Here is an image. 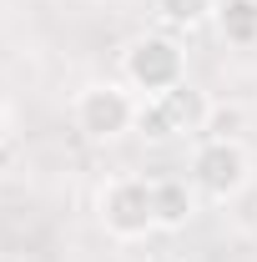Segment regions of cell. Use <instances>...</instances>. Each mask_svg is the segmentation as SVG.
Listing matches in <instances>:
<instances>
[{"mask_svg":"<svg viewBox=\"0 0 257 262\" xmlns=\"http://www.w3.org/2000/svg\"><path fill=\"white\" fill-rule=\"evenodd\" d=\"M101 227L116 242H136L146 232H157V202H152V182L146 177H116L101 187Z\"/></svg>","mask_w":257,"mask_h":262,"instance_id":"cell-2","label":"cell"},{"mask_svg":"<svg viewBox=\"0 0 257 262\" xmlns=\"http://www.w3.org/2000/svg\"><path fill=\"white\" fill-rule=\"evenodd\" d=\"M71 116H76V131H81V136H91V141H116V136H126V131L136 126V101H131L126 86L96 81V86H86V91L76 96Z\"/></svg>","mask_w":257,"mask_h":262,"instance_id":"cell-3","label":"cell"},{"mask_svg":"<svg viewBox=\"0 0 257 262\" xmlns=\"http://www.w3.org/2000/svg\"><path fill=\"white\" fill-rule=\"evenodd\" d=\"M152 5H157V20L172 26V31H192V26H202L217 10L212 0H152Z\"/></svg>","mask_w":257,"mask_h":262,"instance_id":"cell-8","label":"cell"},{"mask_svg":"<svg viewBox=\"0 0 257 262\" xmlns=\"http://www.w3.org/2000/svg\"><path fill=\"white\" fill-rule=\"evenodd\" d=\"M152 202H157V227L161 232H182L197 217V192L182 177H161L152 182Z\"/></svg>","mask_w":257,"mask_h":262,"instance_id":"cell-6","label":"cell"},{"mask_svg":"<svg viewBox=\"0 0 257 262\" xmlns=\"http://www.w3.org/2000/svg\"><path fill=\"white\" fill-rule=\"evenodd\" d=\"M152 262H172V257H152Z\"/></svg>","mask_w":257,"mask_h":262,"instance_id":"cell-10","label":"cell"},{"mask_svg":"<svg viewBox=\"0 0 257 262\" xmlns=\"http://www.w3.org/2000/svg\"><path fill=\"white\" fill-rule=\"evenodd\" d=\"M192 182L207 196H217V202L237 196L247 187V151H242V141H207L202 136V146L192 157Z\"/></svg>","mask_w":257,"mask_h":262,"instance_id":"cell-5","label":"cell"},{"mask_svg":"<svg viewBox=\"0 0 257 262\" xmlns=\"http://www.w3.org/2000/svg\"><path fill=\"white\" fill-rule=\"evenodd\" d=\"M207 111H212V101L202 96L197 86H172V91H161L152 96L146 106H136V131H146L152 141H166V136H187V131H202L207 126Z\"/></svg>","mask_w":257,"mask_h":262,"instance_id":"cell-4","label":"cell"},{"mask_svg":"<svg viewBox=\"0 0 257 262\" xmlns=\"http://www.w3.org/2000/svg\"><path fill=\"white\" fill-rule=\"evenodd\" d=\"M212 15L227 46H257V0H222Z\"/></svg>","mask_w":257,"mask_h":262,"instance_id":"cell-7","label":"cell"},{"mask_svg":"<svg viewBox=\"0 0 257 262\" xmlns=\"http://www.w3.org/2000/svg\"><path fill=\"white\" fill-rule=\"evenodd\" d=\"M242 126H247L242 106H212V111H207L202 136H207V141H237V136H242Z\"/></svg>","mask_w":257,"mask_h":262,"instance_id":"cell-9","label":"cell"},{"mask_svg":"<svg viewBox=\"0 0 257 262\" xmlns=\"http://www.w3.org/2000/svg\"><path fill=\"white\" fill-rule=\"evenodd\" d=\"M121 76H126L131 91H141L152 101L187 81V56H182V46L172 35H136L126 46V56H121Z\"/></svg>","mask_w":257,"mask_h":262,"instance_id":"cell-1","label":"cell"}]
</instances>
